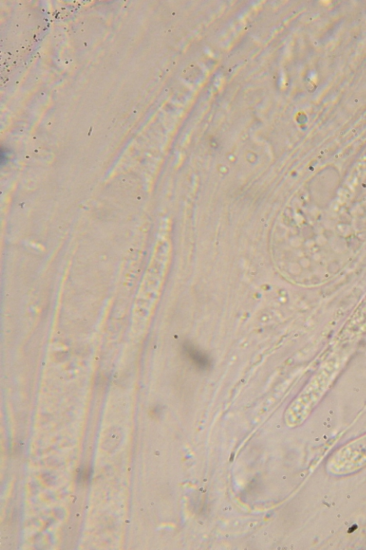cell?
<instances>
[{
	"label": "cell",
	"instance_id": "1",
	"mask_svg": "<svg viewBox=\"0 0 366 550\" xmlns=\"http://www.w3.org/2000/svg\"><path fill=\"white\" fill-rule=\"evenodd\" d=\"M184 350L187 352L190 359L195 362L197 366L201 368H207L209 365V360L204 356L202 353L198 351L197 349L193 348L192 346H186Z\"/></svg>",
	"mask_w": 366,
	"mask_h": 550
}]
</instances>
